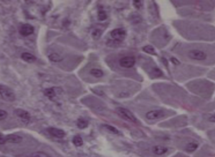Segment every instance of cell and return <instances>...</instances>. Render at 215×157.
<instances>
[{"label":"cell","instance_id":"29","mask_svg":"<svg viewBox=\"0 0 215 157\" xmlns=\"http://www.w3.org/2000/svg\"><path fill=\"white\" fill-rule=\"evenodd\" d=\"M209 120L210 122H212V123H215V114H212V116H210Z\"/></svg>","mask_w":215,"mask_h":157},{"label":"cell","instance_id":"23","mask_svg":"<svg viewBox=\"0 0 215 157\" xmlns=\"http://www.w3.org/2000/svg\"><path fill=\"white\" fill-rule=\"evenodd\" d=\"M107 15L105 11H103V10L99 11V13H98L99 20L104 21L107 19Z\"/></svg>","mask_w":215,"mask_h":157},{"label":"cell","instance_id":"22","mask_svg":"<svg viewBox=\"0 0 215 157\" xmlns=\"http://www.w3.org/2000/svg\"><path fill=\"white\" fill-rule=\"evenodd\" d=\"M30 157H50V156L46 153L40 151V152H36V153L31 154Z\"/></svg>","mask_w":215,"mask_h":157},{"label":"cell","instance_id":"25","mask_svg":"<svg viewBox=\"0 0 215 157\" xmlns=\"http://www.w3.org/2000/svg\"><path fill=\"white\" fill-rule=\"evenodd\" d=\"M8 116V112L4 111V110H0V120H3L6 119Z\"/></svg>","mask_w":215,"mask_h":157},{"label":"cell","instance_id":"26","mask_svg":"<svg viewBox=\"0 0 215 157\" xmlns=\"http://www.w3.org/2000/svg\"><path fill=\"white\" fill-rule=\"evenodd\" d=\"M153 73L155 74V76H160L162 74L161 70H160V69L157 68H153Z\"/></svg>","mask_w":215,"mask_h":157},{"label":"cell","instance_id":"21","mask_svg":"<svg viewBox=\"0 0 215 157\" xmlns=\"http://www.w3.org/2000/svg\"><path fill=\"white\" fill-rule=\"evenodd\" d=\"M101 34H102V31H101V30L99 29L94 30V31L92 32V37H93L94 39L97 40V39H99L100 38Z\"/></svg>","mask_w":215,"mask_h":157},{"label":"cell","instance_id":"10","mask_svg":"<svg viewBox=\"0 0 215 157\" xmlns=\"http://www.w3.org/2000/svg\"><path fill=\"white\" fill-rule=\"evenodd\" d=\"M48 132L51 136L55 138H58V139H62L65 136V131L57 128H49L48 129Z\"/></svg>","mask_w":215,"mask_h":157},{"label":"cell","instance_id":"18","mask_svg":"<svg viewBox=\"0 0 215 157\" xmlns=\"http://www.w3.org/2000/svg\"><path fill=\"white\" fill-rule=\"evenodd\" d=\"M198 144L197 143H196V142H190L186 146V151L192 153V152L195 151L198 149Z\"/></svg>","mask_w":215,"mask_h":157},{"label":"cell","instance_id":"19","mask_svg":"<svg viewBox=\"0 0 215 157\" xmlns=\"http://www.w3.org/2000/svg\"><path fill=\"white\" fill-rule=\"evenodd\" d=\"M143 50L145 51V52L148 53V54H152V55H154V56H156L157 54L156 52H155V49L152 46H150V45H148V46H144L143 48Z\"/></svg>","mask_w":215,"mask_h":157},{"label":"cell","instance_id":"15","mask_svg":"<svg viewBox=\"0 0 215 157\" xmlns=\"http://www.w3.org/2000/svg\"><path fill=\"white\" fill-rule=\"evenodd\" d=\"M88 125H89L88 121L86 120L85 119L82 118L78 119L77 125L78 126V128H80V129H84V128H87V126H88Z\"/></svg>","mask_w":215,"mask_h":157},{"label":"cell","instance_id":"12","mask_svg":"<svg viewBox=\"0 0 215 157\" xmlns=\"http://www.w3.org/2000/svg\"><path fill=\"white\" fill-rule=\"evenodd\" d=\"M21 58H22V59L24 61V62L28 63H33L36 60V56L28 52L23 53L22 56H21Z\"/></svg>","mask_w":215,"mask_h":157},{"label":"cell","instance_id":"24","mask_svg":"<svg viewBox=\"0 0 215 157\" xmlns=\"http://www.w3.org/2000/svg\"><path fill=\"white\" fill-rule=\"evenodd\" d=\"M133 4L135 8L139 9L143 6V1H141V0H136V1H133Z\"/></svg>","mask_w":215,"mask_h":157},{"label":"cell","instance_id":"1","mask_svg":"<svg viewBox=\"0 0 215 157\" xmlns=\"http://www.w3.org/2000/svg\"><path fill=\"white\" fill-rule=\"evenodd\" d=\"M0 95L4 100L8 102H13L16 99L13 91L4 85H0Z\"/></svg>","mask_w":215,"mask_h":157},{"label":"cell","instance_id":"8","mask_svg":"<svg viewBox=\"0 0 215 157\" xmlns=\"http://www.w3.org/2000/svg\"><path fill=\"white\" fill-rule=\"evenodd\" d=\"M34 32V28L30 23H24L20 27L19 32L22 36L26 37L32 34Z\"/></svg>","mask_w":215,"mask_h":157},{"label":"cell","instance_id":"14","mask_svg":"<svg viewBox=\"0 0 215 157\" xmlns=\"http://www.w3.org/2000/svg\"><path fill=\"white\" fill-rule=\"evenodd\" d=\"M48 59L50 60L52 62L58 63L62 62L63 60V58L57 53H53L48 56Z\"/></svg>","mask_w":215,"mask_h":157},{"label":"cell","instance_id":"6","mask_svg":"<svg viewBox=\"0 0 215 157\" xmlns=\"http://www.w3.org/2000/svg\"><path fill=\"white\" fill-rule=\"evenodd\" d=\"M14 112H15L16 116H18L19 118L22 120L23 123L25 124L29 123L30 119H31V115H30L29 112L21 108H18L15 110Z\"/></svg>","mask_w":215,"mask_h":157},{"label":"cell","instance_id":"3","mask_svg":"<svg viewBox=\"0 0 215 157\" xmlns=\"http://www.w3.org/2000/svg\"><path fill=\"white\" fill-rule=\"evenodd\" d=\"M188 56L191 59L197 61H203L206 60L207 58L206 54L204 51L200 50H198V49L191 50L188 52Z\"/></svg>","mask_w":215,"mask_h":157},{"label":"cell","instance_id":"2","mask_svg":"<svg viewBox=\"0 0 215 157\" xmlns=\"http://www.w3.org/2000/svg\"><path fill=\"white\" fill-rule=\"evenodd\" d=\"M116 111L118 115L123 120L131 122V123H136L137 122L136 118L135 117L133 113L131 111H129V110L124 108H117Z\"/></svg>","mask_w":215,"mask_h":157},{"label":"cell","instance_id":"5","mask_svg":"<svg viewBox=\"0 0 215 157\" xmlns=\"http://www.w3.org/2000/svg\"><path fill=\"white\" fill-rule=\"evenodd\" d=\"M136 64V59L133 56H126L119 60V64L125 68H131Z\"/></svg>","mask_w":215,"mask_h":157},{"label":"cell","instance_id":"13","mask_svg":"<svg viewBox=\"0 0 215 157\" xmlns=\"http://www.w3.org/2000/svg\"><path fill=\"white\" fill-rule=\"evenodd\" d=\"M55 88H46L44 90V94L47 97L50 98V100H53L56 96V92L55 90Z\"/></svg>","mask_w":215,"mask_h":157},{"label":"cell","instance_id":"9","mask_svg":"<svg viewBox=\"0 0 215 157\" xmlns=\"http://www.w3.org/2000/svg\"><path fill=\"white\" fill-rule=\"evenodd\" d=\"M22 141V138L20 136L17 134H8L6 136H4V142H9V143H13L17 144L20 143Z\"/></svg>","mask_w":215,"mask_h":157},{"label":"cell","instance_id":"11","mask_svg":"<svg viewBox=\"0 0 215 157\" xmlns=\"http://www.w3.org/2000/svg\"><path fill=\"white\" fill-rule=\"evenodd\" d=\"M152 151L153 153L157 154V155H163V154H166L167 151H168V149H167V147L164 146H154L152 148Z\"/></svg>","mask_w":215,"mask_h":157},{"label":"cell","instance_id":"16","mask_svg":"<svg viewBox=\"0 0 215 157\" xmlns=\"http://www.w3.org/2000/svg\"><path fill=\"white\" fill-rule=\"evenodd\" d=\"M72 143L74 144L75 146L79 147L82 146V144H83V140H82V139L80 136L77 135L73 137Z\"/></svg>","mask_w":215,"mask_h":157},{"label":"cell","instance_id":"28","mask_svg":"<svg viewBox=\"0 0 215 157\" xmlns=\"http://www.w3.org/2000/svg\"><path fill=\"white\" fill-rule=\"evenodd\" d=\"M5 144L4 136H3L1 133H0V144Z\"/></svg>","mask_w":215,"mask_h":157},{"label":"cell","instance_id":"20","mask_svg":"<svg viewBox=\"0 0 215 157\" xmlns=\"http://www.w3.org/2000/svg\"><path fill=\"white\" fill-rule=\"evenodd\" d=\"M103 128H105L106 130L109 131V132H111V133H113V134H118L119 133V130H118L116 128L114 127V126H111V125H103Z\"/></svg>","mask_w":215,"mask_h":157},{"label":"cell","instance_id":"4","mask_svg":"<svg viewBox=\"0 0 215 157\" xmlns=\"http://www.w3.org/2000/svg\"><path fill=\"white\" fill-rule=\"evenodd\" d=\"M126 32L122 28H117L113 30L111 32V36L113 39L117 42H122L126 37Z\"/></svg>","mask_w":215,"mask_h":157},{"label":"cell","instance_id":"17","mask_svg":"<svg viewBox=\"0 0 215 157\" xmlns=\"http://www.w3.org/2000/svg\"><path fill=\"white\" fill-rule=\"evenodd\" d=\"M90 74H91L92 76L95 77V78H101L103 76V72L100 69H97V68H93L91 70L90 72Z\"/></svg>","mask_w":215,"mask_h":157},{"label":"cell","instance_id":"27","mask_svg":"<svg viewBox=\"0 0 215 157\" xmlns=\"http://www.w3.org/2000/svg\"><path fill=\"white\" fill-rule=\"evenodd\" d=\"M171 61H172V62L173 63V64H176V65H178V64H180V62H178V60H177V59H176V58H171Z\"/></svg>","mask_w":215,"mask_h":157},{"label":"cell","instance_id":"7","mask_svg":"<svg viewBox=\"0 0 215 157\" xmlns=\"http://www.w3.org/2000/svg\"><path fill=\"white\" fill-rule=\"evenodd\" d=\"M165 115L164 112L162 110H153L147 112L145 114L146 118L148 120H158V119L162 118Z\"/></svg>","mask_w":215,"mask_h":157}]
</instances>
